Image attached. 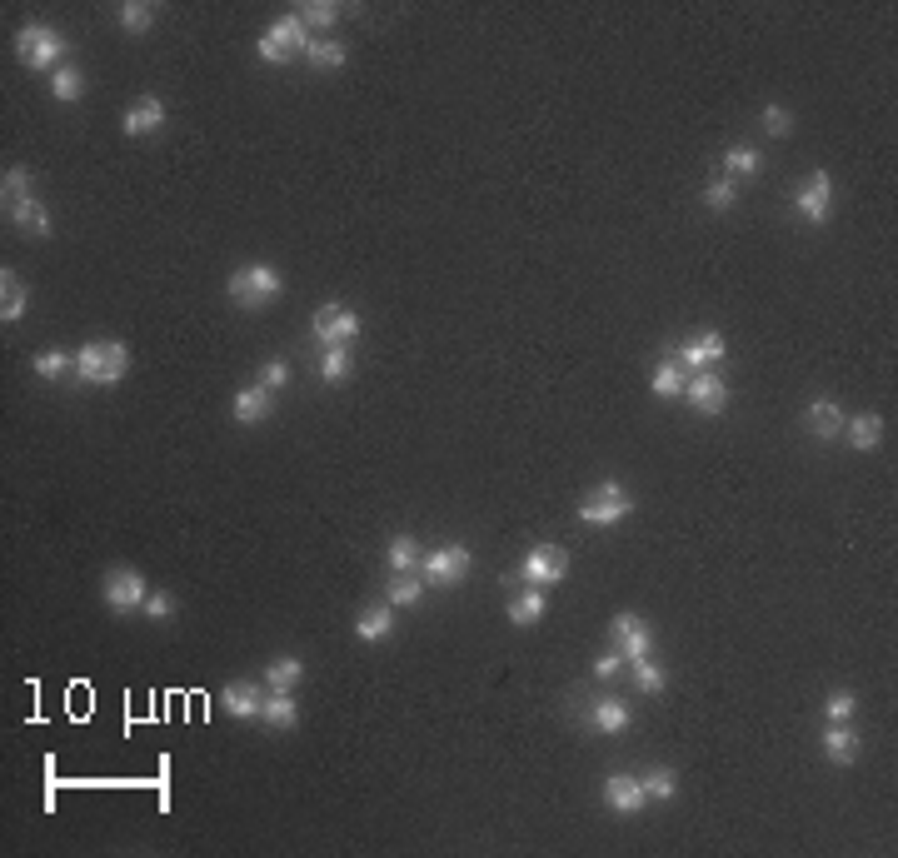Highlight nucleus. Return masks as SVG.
Instances as JSON below:
<instances>
[{
  "label": "nucleus",
  "instance_id": "1",
  "mask_svg": "<svg viewBox=\"0 0 898 858\" xmlns=\"http://www.w3.org/2000/svg\"><path fill=\"white\" fill-rule=\"evenodd\" d=\"M75 375H80V385H120L130 375V345L90 340L85 350H75Z\"/></svg>",
  "mask_w": 898,
  "mask_h": 858
},
{
  "label": "nucleus",
  "instance_id": "2",
  "mask_svg": "<svg viewBox=\"0 0 898 858\" xmlns=\"http://www.w3.org/2000/svg\"><path fill=\"white\" fill-rule=\"evenodd\" d=\"M280 290H285V280H280V270H275V265H265V260L240 265V270L225 280V295H230L240 310H265V305H275V300H280Z\"/></svg>",
  "mask_w": 898,
  "mask_h": 858
},
{
  "label": "nucleus",
  "instance_id": "3",
  "mask_svg": "<svg viewBox=\"0 0 898 858\" xmlns=\"http://www.w3.org/2000/svg\"><path fill=\"white\" fill-rule=\"evenodd\" d=\"M15 55H20V65L25 70H60V65H70L65 60V35L60 30H50V25H25L20 35H15Z\"/></svg>",
  "mask_w": 898,
  "mask_h": 858
},
{
  "label": "nucleus",
  "instance_id": "4",
  "mask_svg": "<svg viewBox=\"0 0 898 858\" xmlns=\"http://www.w3.org/2000/svg\"><path fill=\"white\" fill-rule=\"evenodd\" d=\"M315 35H310V25L300 20V15H280L260 40H255V55L260 60H270V65H285L290 55H305V45H310Z\"/></svg>",
  "mask_w": 898,
  "mask_h": 858
},
{
  "label": "nucleus",
  "instance_id": "5",
  "mask_svg": "<svg viewBox=\"0 0 898 858\" xmlns=\"http://www.w3.org/2000/svg\"><path fill=\"white\" fill-rule=\"evenodd\" d=\"M100 599H105V609H110V614H135V609H145L150 584H145V574H140V569L115 564V569L100 579Z\"/></svg>",
  "mask_w": 898,
  "mask_h": 858
},
{
  "label": "nucleus",
  "instance_id": "6",
  "mask_svg": "<svg viewBox=\"0 0 898 858\" xmlns=\"http://www.w3.org/2000/svg\"><path fill=\"white\" fill-rule=\"evenodd\" d=\"M310 335L320 340V350H350L360 340V315L350 305H320L310 320Z\"/></svg>",
  "mask_w": 898,
  "mask_h": 858
},
{
  "label": "nucleus",
  "instance_id": "7",
  "mask_svg": "<svg viewBox=\"0 0 898 858\" xmlns=\"http://www.w3.org/2000/svg\"><path fill=\"white\" fill-rule=\"evenodd\" d=\"M634 514V499H629V489L624 484H614V479H604L594 494H584V504H579V519L584 524H594V529H604V524H624Z\"/></svg>",
  "mask_w": 898,
  "mask_h": 858
},
{
  "label": "nucleus",
  "instance_id": "8",
  "mask_svg": "<svg viewBox=\"0 0 898 858\" xmlns=\"http://www.w3.org/2000/svg\"><path fill=\"white\" fill-rule=\"evenodd\" d=\"M464 574H469V549L464 544H440V549H430L420 559V579L430 589H454V584H464Z\"/></svg>",
  "mask_w": 898,
  "mask_h": 858
},
{
  "label": "nucleus",
  "instance_id": "9",
  "mask_svg": "<svg viewBox=\"0 0 898 858\" xmlns=\"http://www.w3.org/2000/svg\"><path fill=\"white\" fill-rule=\"evenodd\" d=\"M524 584L529 589H554L564 574H569V554L559 549V544H534L529 554H524Z\"/></svg>",
  "mask_w": 898,
  "mask_h": 858
},
{
  "label": "nucleus",
  "instance_id": "10",
  "mask_svg": "<svg viewBox=\"0 0 898 858\" xmlns=\"http://www.w3.org/2000/svg\"><path fill=\"white\" fill-rule=\"evenodd\" d=\"M674 350H679L674 360H679L689 375H694V370H714V365L729 360V340H724L719 330H699L694 340H684V345H674Z\"/></svg>",
  "mask_w": 898,
  "mask_h": 858
},
{
  "label": "nucleus",
  "instance_id": "11",
  "mask_svg": "<svg viewBox=\"0 0 898 858\" xmlns=\"http://www.w3.org/2000/svg\"><path fill=\"white\" fill-rule=\"evenodd\" d=\"M684 395H689V405H694L699 415H724V405H729V385H724L719 370H694L689 385H684Z\"/></svg>",
  "mask_w": 898,
  "mask_h": 858
},
{
  "label": "nucleus",
  "instance_id": "12",
  "mask_svg": "<svg viewBox=\"0 0 898 858\" xmlns=\"http://www.w3.org/2000/svg\"><path fill=\"white\" fill-rule=\"evenodd\" d=\"M609 629H614V639H619V654H624L629 664H634V659H649V654H654V629H649V624H644V619H639L634 609L614 614V624H609Z\"/></svg>",
  "mask_w": 898,
  "mask_h": 858
},
{
  "label": "nucleus",
  "instance_id": "13",
  "mask_svg": "<svg viewBox=\"0 0 898 858\" xmlns=\"http://www.w3.org/2000/svg\"><path fill=\"white\" fill-rule=\"evenodd\" d=\"M644 804H649V794H644V779H639V774H609V779H604V809H609V814L634 819Z\"/></svg>",
  "mask_w": 898,
  "mask_h": 858
},
{
  "label": "nucleus",
  "instance_id": "14",
  "mask_svg": "<svg viewBox=\"0 0 898 858\" xmlns=\"http://www.w3.org/2000/svg\"><path fill=\"white\" fill-rule=\"evenodd\" d=\"M799 215L809 220V225H829V210H834V180H829V170H814L809 180H804V190H799Z\"/></svg>",
  "mask_w": 898,
  "mask_h": 858
},
{
  "label": "nucleus",
  "instance_id": "15",
  "mask_svg": "<svg viewBox=\"0 0 898 858\" xmlns=\"http://www.w3.org/2000/svg\"><path fill=\"white\" fill-rule=\"evenodd\" d=\"M220 709H225L230 719H260V709H265V684L230 679V684L220 689Z\"/></svg>",
  "mask_w": 898,
  "mask_h": 858
},
{
  "label": "nucleus",
  "instance_id": "16",
  "mask_svg": "<svg viewBox=\"0 0 898 858\" xmlns=\"http://www.w3.org/2000/svg\"><path fill=\"white\" fill-rule=\"evenodd\" d=\"M165 120H170L165 100H160V95H140V100H135V105H130V110L120 115V130H125L130 140H135V135H155V130H160Z\"/></svg>",
  "mask_w": 898,
  "mask_h": 858
},
{
  "label": "nucleus",
  "instance_id": "17",
  "mask_svg": "<svg viewBox=\"0 0 898 858\" xmlns=\"http://www.w3.org/2000/svg\"><path fill=\"white\" fill-rule=\"evenodd\" d=\"M395 634V604H370V609H360L355 614V639H365V644H385Z\"/></svg>",
  "mask_w": 898,
  "mask_h": 858
},
{
  "label": "nucleus",
  "instance_id": "18",
  "mask_svg": "<svg viewBox=\"0 0 898 858\" xmlns=\"http://www.w3.org/2000/svg\"><path fill=\"white\" fill-rule=\"evenodd\" d=\"M10 225H15L20 235H30V240H45V235L55 230V225H50V210H45V205H40L35 195H30V200H15V205H10Z\"/></svg>",
  "mask_w": 898,
  "mask_h": 858
},
{
  "label": "nucleus",
  "instance_id": "19",
  "mask_svg": "<svg viewBox=\"0 0 898 858\" xmlns=\"http://www.w3.org/2000/svg\"><path fill=\"white\" fill-rule=\"evenodd\" d=\"M25 305H30V290H25V280H20L15 270H0V320H5V325L25 320Z\"/></svg>",
  "mask_w": 898,
  "mask_h": 858
},
{
  "label": "nucleus",
  "instance_id": "20",
  "mask_svg": "<svg viewBox=\"0 0 898 858\" xmlns=\"http://www.w3.org/2000/svg\"><path fill=\"white\" fill-rule=\"evenodd\" d=\"M235 420L240 425H265L270 420V410H275V400H270V390H260V385H245L240 395H235Z\"/></svg>",
  "mask_w": 898,
  "mask_h": 858
},
{
  "label": "nucleus",
  "instance_id": "21",
  "mask_svg": "<svg viewBox=\"0 0 898 858\" xmlns=\"http://www.w3.org/2000/svg\"><path fill=\"white\" fill-rule=\"evenodd\" d=\"M589 729L594 734H624L629 729V704L624 699H594L589 704Z\"/></svg>",
  "mask_w": 898,
  "mask_h": 858
},
{
  "label": "nucleus",
  "instance_id": "22",
  "mask_svg": "<svg viewBox=\"0 0 898 858\" xmlns=\"http://www.w3.org/2000/svg\"><path fill=\"white\" fill-rule=\"evenodd\" d=\"M300 679H305V664H300L295 654H280V659L265 664V689H270V694H295Z\"/></svg>",
  "mask_w": 898,
  "mask_h": 858
},
{
  "label": "nucleus",
  "instance_id": "23",
  "mask_svg": "<svg viewBox=\"0 0 898 858\" xmlns=\"http://www.w3.org/2000/svg\"><path fill=\"white\" fill-rule=\"evenodd\" d=\"M804 425L814 429V439H839V434H844V410H839L834 400H814V405L804 410Z\"/></svg>",
  "mask_w": 898,
  "mask_h": 858
},
{
  "label": "nucleus",
  "instance_id": "24",
  "mask_svg": "<svg viewBox=\"0 0 898 858\" xmlns=\"http://www.w3.org/2000/svg\"><path fill=\"white\" fill-rule=\"evenodd\" d=\"M824 754H829V764H854L859 759V734L849 729V724H829L824 729Z\"/></svg>",
  "mask_w": 898,
  "mask_h": 858
},
{
  "label": "nucleus",
  "instance_id": "25",
  "mask_svg": "<svg viewBox=\"0 0 898 858\" xmlns=\"http://www.w3.org/2000/svg\"><path fill=\"white\" fill-rule=\"evenodd\" d=\"M420 544H415V534H395L390 544H385V564H390V574H415L420 569Z\"/></svg>",
  "mask_w": 898,
  "mask_h": 858
},
{
  "label": "nucleus",
  "instance_id": "26",
  "mask_svg": "<svg viewBox=\"0 0 898 858\" xmlns=\"http://www.w3.org/2000/svg\"><path fill=\"white\" fill-rule=\"evenodd\" d=\"M260 724H270V729H295V724H300V704H295V694H270V689H265Z\"/></svg>",
  "mask_w": 898,
  "mask_h": 858
},
{
  "label": "nucleus",
  "instance_id": "27",
  "mask_svg": "<svg viewBox=\"0 0 898 858\" xmlns=\"http://www.w3.org/2000/svg\"><path fill=\"white\" fill-rule=\"evenodd\" d=\"M764 170V155L754 150V145H734V150H724V175L729 180H754Z\"/></svg>",
  "mask_w": 898,
  "mask_h": 858
},
{
  "label": "nucleus",
  "instance_id": "28",
  "mask_svg": "<svg viewBox=\"0 0 898 858\" xmlns=\"http://www.w3.org/2000/svg\"><path fill=\"white\" fill-rule=\"evenodd\" d=\"M684 385H689V370L669 355V360H659V370H654V395L659 400H679L684 395Z\"/></svg>",
  "mask_w": 898,
  "mask_h": 858
},
{
  "label": "nucleus",
  "instance_id": "29",
  "mask_svg": "<svg viewBox=\"0 0 898 858\" xmlns=\"http://www.w3.org/2000/svg\"><path fill=\"white\" fill-rule=\"evenodd\" d=\"M539 619H544V589H524V594H514V599H509V624L534 629Z\"/></svg>",
  "mask_w": 898,
  "mask_h": 858
},
{
  "label": "nucleus",
  "instance_id": "30",
  "mask_svg": "<svg viewBox=\"0 0 898 858\" xmlns=\"http://www.w3.org/2000/svg\"><path fill=\"white\" fill-rule=\"evenodd\" d=\"M844 434H849V444L854 449H879V439H884V420L869 410V415H854V420H844Z\"/></svg>",
  "mask_w": 898,
  "mask_h": 858
},
{
  "label": "nucleus",
  "instance_id": "31",
  "mask_svg": "<svg viewBox=\"0 0 898 858\" xmlns=\"http://www.w3.org/2000/svg\"><path fill=\"white\" fill-rule=\"evenodd\" d=\"M420 599H425V579H415V574H395L385 589V604H395V609H405V604L415 609Z\"/></svg>",
  "mask_w": 898,
  "mask_h": 858
},
{
  "label": "nucleus",
  "instance_id": "32",
  "mask_svg": "<svg viewBox=\"0 0 898 858\" xmlns=\"http://www.w3.org/2000/svg\"><path fill=\"white\" fill-rule=\"evenodd\" d=\"M305 60H310L315 70H340V65H345V45H340L335 35H330V40H310V45H305Z\"/></svg>",
  "mask_w": 898,
  "mask_h": 858
},
{
  "label": "nucleus",
  "instance_id": "33",
  "mask_svg": "<svg viewBox=\"0 0 898 858\" xmlns=\"http://www.w3.org/2000/svg\"><path fill=\"white\" fill-rule=\"evenodd\" d=\"M50 95H55L60 105H70V100H80V95H85V75H80L75 65H60V70L50 75Z\"/></svg>",
  "mask_w": 898,
  "mask_h": 858
},
{
  "label": "nucleus",
  "instance_id": "34",
  "mask_svg": "<svg viewBox=\"0 0 898 858\" xmlns=\"http://www.w3.org/2000/svg\"><path fill=\"white\" fill-rule=\"evenodd\" d=\"M644 794H649L654 804H669V799L679 794V774H674L669 764H659V769H649V774H644Z\"/></svg>",
  "mask_w": 898,
  "mask_h": 858
},
{
  "label": "nucleus",
  "instance_id": "35",
  "mask_svg": "<svg viewBox=\"0 0 898 858\" xmlns=\"http://www.w3.org/2000/svg\"><path fill=\"white\" fill-rule=\"evenodd\" d=\"M305 25H320V30H330V25H340V15H345V5H335V0H305L300 10H295Z\"/></svg>",
  "mask_w": 898,
  "mask_h": 858
},
{
  "label": "nucleus",
  "instance_id": "36",
  "mask_svg": "<svg viewBox=\"0 0 898 858\" xmlns=\"http://www.w3.org/2000/svg\"><path fill=\"white\" fill-rule=\"evenodd\" d=\"M30 370H35L40 380H60V375L75 370V355H65V350H40V355L30 360Z\"/></svg>",
  "mask_w": 898,
  "mask_h": 858
},
{
  "label": "nucleus",
  "instance_id": "37",
  "mask_svg": "<svg viewBox=\"0 0 898 858\" xmlns=\"http://www.w3.org/2000/svg\"><path fill=\"white\" fill-rule=\"evenodd\" d=\"M120 25H125L130 35H145V30L155 25V5H150V0H125V5H120Z\"/></svg>",
  "mask_w": 898,
  "mask_h": 858
},
{
  "label": "nucleus",
  "instance_id": "38",
  "mask_svg": "<svg viewBox=\"0 0 898 858\" xmlns=\"http://www.w3.org/2000/svg\"><path fill=\"white\" fill-rule=\"evenodd\" d=\"M30 185H35V175H30L25 165H5V175H0L5 205H15V200H30Z\"/></svg>",
  "mask_w": 898,
  "mask_h": 858
},
{
  "label": "nucleus",
  "instance_id": "39",
  "mask_svg": "<svg viewBox=\"0 0 898 858\" xmlns=\"http://www.w3.org/2000/svg\"><path fill=\"white\" fill-rule=\"evenodd\" d=\"M629 669H634V684H639V694H664L669 674H664V669L654 664V654H649V659H634Z\"/></svg>",
  "mask_w": 898,
  "mask_h": 858
},
{
  "label": "nucleus",
  "instance_id": "40",
  "mask_svg": "<svg viewBox=\"0 0 898 858\" xmlns=\"http://www.w3.org/2000/svg\"><path fill=\"white\" fill-rule=\"evenodd\" d=\"M734 200H739V190H734L729 175H714V180L704 185V205H709V210H734Z\"/></svg>",
  "mask_w": 898,
  "mask_h": 858
},
{
  "label": "nucleus",
  "instance_id": "41",
  "mask_svg": "<svg viewBox=\"0 0 898 858\" xmlns=\"http://www.w3.org/2000/svg\"><path fill=\"white\" fill-rule=\"evenodd\" d=\"M320 380L325 385H345L350 380V350H325L320 355Z\"/></svg>",
  "mask_w": 898,
  "mask_h": 858
},
{
  "label": "nucleus",
  "instance_id": "42",
  "mask_svg": "<svg viewBox=\"0 0 898 858\" xmlns=\"http://www.w3.org/2000/svg\"><path fill=\"white\" fill-rule=\"evenodd\" d=\"M854 709H859L854 689H834V694L824 699V714H829V724H849V719H854Z\"/></svg>",
  "mask_w": 898,
  "mask_h": 858
},
{
  "label": "nucleus",
  "instance_id": "43",
  "mask_svg": "<svg viewBox=\"0 0 898 858\" xmlns=\"http://www.w3.org/2000/svg\"><path fill=\"white\" fill-rule=\"evenodd\" d=\"M255 385H260V390H270V395H275V390H285V385H290V365H285V360H265Z\"/></svg>",
  "mask_w": 898,
  "mask_h": 858
},
{
  "label": "nucleus",
  "instance_id": "44",
  "mask_svg": "<svg viewBox=\"0 0 898 858\" xmlns=\"http://www.w3.org/2000/svg\"><path fill=\"white\" fill-rule=\"evenodd\" d=\"M764 130H769L774 140H784V135L794 130V115H789L784 105H769V110H764Z\"/></svg>",
  "mask_w": 898,
  "mask_h": 858
},
{
  "label": "nucleus",
  "instance_id": "45",
  "mask_svg": "<svg viewBox=\"0 0 898 858\" xmlns=\"http://www.w3.org/2000/svg\"><path fill=\"white\" fill-rule=\"evenodd\" d=\"M175 609H180V604H175V594L150 589V599H145V614H150V619H175Z\"/></svg>",
  "mask_w": 898,
  "mask_h": 858
},
{
  "label": "nucleus",
  "instance_id": "46",
  "mask_svg": "<svg viewBox=\"0 0 898 858\" xmlns=\"http://www.w3.org/2000/svg\"><path fill=\"white\" fill-rule=\"evenodd\" d=\"M624 664H629L624 654H599V659H594V679H619Z\"/></svg>",
  "mask_w": 898,
  "mask_h": 858
}]
</instances>
